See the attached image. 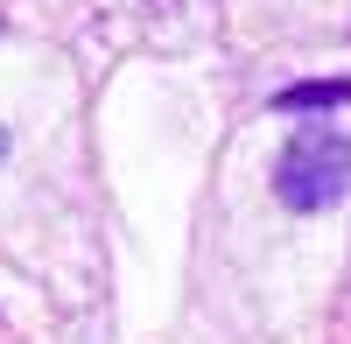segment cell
I'll list each match as a JSON object with an SVG mask.
<instances>
[{
    "label": "cell",
    "mask_w": 351,
    "mask_h": 344,
    "mask_svg": "<svg viewBox=\"0 0 351 344\" xmlns=\"http://www.w3.org/2000/svg\"><path fill=\"white\" fill-rule=\"evenodd\" d=\"M344 99H351V84H288L274 106L281 112H316V106H344Z\"/></svg>",
    "instance_id": "cell-2"
},
{
    "label": "cell",
    "mask_w": 351,
    "mask_h": 344,
    "mask_svg": "<svg viewBox=\"0 0 351 344\" xmlns=\"http://www.w3.org/2000/svg\"><path fill=\"white\" fill-rule=\"evenodd\" d=\"M274 190H281V204H295V211H324V204H337V197L351 190V148H344V134H330V127H302L295 140H288L281 169H274Z\"/></svg>",
    "instance_id": "cell-1"
}]
</instances>
